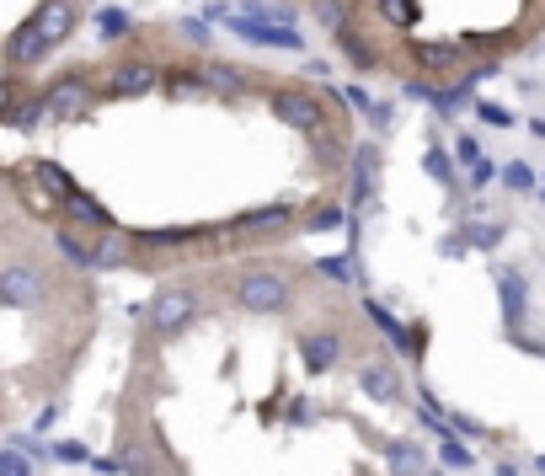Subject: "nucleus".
I'll return each mask as SVG.
<instances>
[{"mask_svg":"<svg viewBox=\"0 0 545 476\" xmlns=\"http://www.w3.org/2000/svg\"><path fill=\"white\" fill-rule=\"evenodd\" d=\"M204 75H209V91H220V97H246V70L241 65H225V59H209L204 65Z\"/></svg>","mask_w":545,"mask_h":476,"instance_id":"obj_15","label":"nucleus"},{"mask_svg":"<svg viewBox=\"0 0 545 476\" xmlns=\"http://www.w3.org/2000/svg\"><path fill=\"white\" fill-rule=\"evenodd\" d=\"M161 86H166V97H177V102H188V97H209V75L204 70H161Z\"/></svg>","mask_w":545,"mask_h":476,"instance_id":"obj_14","label":"nucleus"},{"mask_svg":"<svg viewBox=\"0 0 545 476\" xmlns=\"http://www.w3.org/2000/svg\"><path fill=\"white\" fill-rule=\"evenodd\" d=\"M465 43H423L417 49V65H423V75H449L455 65H465Z\"/></svg>","mask_w":545,"mask_h":476,"instance_id":"obj_12","label":"nucleus"},{"mask_svg":"<svg viewBox=\"0 0 545 476\" xmlns=\"http://www.w3.org/2000/svg\"><path fill=\"white\" fill-rule=\"evenodd\" d=\"M535 471H540V476H545V455H540V460H535Z\"/></svg>","mask_w":545,"mask_h":476,"instance_id":"obj_39","label":"nucleus"},{"mask_svg":"<svg viewBox=\"0 0 545 476\" xmlns=\"http://www.w3.org/2000/svg\"><path fill=\"white\" fill-rule=\"evenodd\" d=\"M358 386H364V396H375V402H396L401 375L391 370V364H364V370H358Z\"/></svg>","mask_w":545,"mask_h":476,"instance_id":"obj_13","label":"nucleus"},{"mask_svg":"<svg viewBox=\"0 0 545 476\" xmlns=\"http://www.w3.org/2000/svg\"><path fill=\"white\" fill-rule=\"evenodd\" d=\"M385 455H391V471L396 476H417V471L428 466L423 444H412V439H391V444H385Z\"/></svg>","mask_w":545,"mask_h":476,"instance_id":"obj_16","label":"nucleus"},{"mask_svg":"<svg viewBox=\"0 0 545 476\" xmlns=\"http://www.w3.org/2000/svg\"><path fill=\"white\" fill-rule=\"evenodd\" d=\"M289 220V204H273V209H252V214H241V225L246 230H262V225H284Z\"/></svg>","mask_w":545,"mask_h":476,"instance_id":"obj_25","label":"nucleus"},{"mask_svg":"<svg viewBox=\"0 0 545 476\" xmlns=\"http://www.w3.org/2000/svg\"><path fill=\"white\" fill-rule=\"evenodd\" d=\"M59 252H65L75 268H97V241L75 236V230H59Z\"/></svg>","mask_w":545,"mask_h":476,"instance_id":"obj_18","label":"nucleus"},{"mask_svg":"<svg viewBox=\"0 0 545 476\" xmlns=\"http://www.w3.org/2000/svg\"><path fill=\"white\" fill-rule=\"evenodd\" d=\"M182 38H188L193 49H209V43H214V33H209V17H188V22H182Z\"/></svg>","mask_w":545,"mask_h":476,"instance_id":"obj_29","label":"nucleus"},{"mask_svg":"<svg viewBox=\"0 0 545 476\" xmlns=\"http://www.w3.org/2000/svg\"><path fill=\"white\" fill-rule=\"evenodd\" d=\"M65 209H70V220H86V225H97V230H113V214H107L91 193H81V188L65 198Z\"/></svg>","mask_w":545,"mask_h":476,"instance_id":"obj_17","label":"nucleus"},{"mask_svg":"<svg viewBox=\"0 0 545 476\" xmlns=\"http://www.w3.org/2000/svg\"><path fill=\"white\" fill-rule=\"evenodd\" d=\"M369 316H375V327H380L385 337H391V343H396L401 353H412V359H423V348H428V332H423V327H401V321H396L391 311H385L380 300H369Z\"/></svg>","mask_w":545,"mask_h":476,"instance_id":"obj_9","label":"nucleus"},{"mask_svg":"<svg viewBox=\"0 0 545 476\" xmlns=\"http://www.w3.org/2000/svg\"><path fill=\"white\" fill-rule=\"evenodd\" d=\"M54 455H59V460H70V466H75V460H91V450H86V444H75V439L54 444Z\"/></svg>","mask_w":545,"mask_h":476,"instance_id":"obj_34","label":"nucleus"},{"mask_svg":"<svg viewBox=\"0 0 545 476\" xmlns=\"http://www.w3.org/2000/svg\"><path fill=\"white\" fill-rule=\"evenodd\" d=\"M118 460H123V471H129V476H155L150 455L139 450V444H123V450H118Z\"/></svg>","mask_w":545,"mask_h":476,"instance_id":"obj_26","label":"nucleus"},{"mask_svg":"<svg viewBox=\"0 0 545 476\" xmlns=\"http://www.w3.org/2000/svg\"><path fill=\"white\" fill-rule=\"evenodd\" d=\"M364 113L375 118V129H391V124H396V107H391V102H369Z\"/></svg>","mask_w":545,"mask_h":476,"instance_id":"obj_31","label":"nucleus"},{"mask_svg":"<svg viewBox=\"0 0 545 476\" xmlns=\"http://www.w3.org/2000/svg\"><path fill=\"white\" fill-rule=\"evenodd\" d=\"M230 27H236V38L257 43V49H289V54L305 49V38L284 22H262V17H246V11H230Z\"/></svg>","mask_w":545,"mask_h":476,"instance_id":"obj_5","label":"nucleus"},{"mask_svg":"<svg viewBox=\"0 0 545 476\" xmlns=\"http://www.w3.org/2000/svg\"><path fill=\"white\" fill-rule=\"evenodd\" d=\"M455 428H460V434H471V439L481 434V423H476V418H465V412H460V418H455Z\"/></svg>","mask_w":545,"mask_h":476,"instance_id":"obj_38","label":"nucleus"},{"mask_svg":"<svg viewBox=\"0 0 545 476\" xmlns=\"http://www.w3.org/2000/svg\"><path fill=\"white\" fill-rule=\"evenodd\" d=\"M268 102H273V118H284V124L300 129V134H321L332 124L348 129V118H332V113H326V102L316 97V91H305V86H273Z\"/></svg>","mask_w":545,"mask_h":476,"instance_id":"obj_1","label":"nucleus"},{"mask_svg":"<svg viewBox=\"0 0 545 476\" xmlns=\"http://www.w3.org/2000/svg\"><path fill=\"white\" fill-rule=\"evenodd\" d=\"M476 113H481V124H487V129H513V124H519V118H513L508 107H497V102H476Z\"/></svg>","mask_w":545,"mask_h":476,"instance_id":"obj_27","label":"nucleus"},{"mask_svg":"<svg viewBox=\"0 0 545 476\" xmlns=\"http://www.w3.org/2000/svg\"><path fill=\"white\" fill-rule=\"evenodd\" d=\"M540 198H545V188H540Z\"/></svg>","mask_w":545,"mask_h":476,"instance_id":"obj_40","label":"nucleus"},{"mask_svg":"<svg viewBox=\"0 0 545 476\" xmlns=\"http://www.w3.org/2000/svg\"><path fill=\"white\" fill-rule=\"evenodd\" d=\"M439 460L449 471H471V450H465L460 439H444V450H439Z\"/></svg>","mask_w":545,"mask_h":476,"instance_id":"obj_28","label":"nucleus"},{"mask_svg":"<svg viewBox=\"0 0 545 476\" xmlns=\"http://www.w3.org/2000/svg\"><path fill=\"white\" fill-rule=\"evenodd\" d=\"M423 166H428V177H433V182H444V188H455V166H449V156H444L439 145H433L428 156H423Z\"/></svg>","mask_w":545,"mask_h":476,"instance_id":"obj_23","label":"nucleus"},{"mask_svg":"<svg viewBox=\"0 0 545 476\" xmlns=\"http://www.w3.org/2000/svg\"><path fill=\"white\" fill-rule=\"evenodd\" d=\"M497 289H503V311H508V321L519 327V321H524V279H519V273H503V284H497Z\"/></svg>","mask_w":545,"mask_h":476,"instance_id":"obj_20","label":"nucleus"},{"mask_svg":"<svg viewBox=\"0 0 545 476\" xmlns=\"http://www.w3.org/2000/svg\"><path fill=\"white\" fill-rule=\"evenodd\" d=\"M342 225V209L332 204V209H321V214H310V230H337Z\"/></svg>","mask_w":545,"mask_h":476,"instance_id":"obj_33","label":"nucleus"},{"mask_svg":"<svg viewBox=\"0 0 545 476\" xmlns=\"http://www.w3.org/2000/svg\"><path fill=\"white\" fill-rule=\"evenodd\" d=\"M300 348H305V364H310V370H332V364L342 359V337L337 332H305L300 337Z\"/></svg>","mask_w":545,"mask_h":476,"instance_id":"obj_11","label":"nucleus"},{"mask_svg":"<svg viewBox=\"0 0 545 476\" xmlns=\"http://www.w3.org/2000/svg\"><path fill=\"white\" fill-rule=\"evenodd\" d=\"M471 241H476V247H497V241H503V225H471L465 236H455V241H449V252L471 247Z\"/></svg>","mask_w":545,"mask_h":476,"instance_id":"obj_21","label":"nucleus"},{"mask_svg":"<svg viewBox=\"0 0 545 476\" xmlns=\"http://www.w3.org/2000/svg\"><path fill=\"white\" fill-rule=\"evenodd\" d=\"M33 22L43 27V38L49 43H65L75 33V22H81V11H75L70 0H43V6L33 11Z\"/></svg>","mask_w":545,"mask_h":476,"instance_id":"obj_10","label":"nucleus"},{"mask_svg":"<svg viewBox=\"0 0 545 476\" xmlns=\"http://www.w3.org/2000/svg\"><path fill=\"white\" fill-rule=\"evenodd\" d=\"M43 102H49V118H59V124H75V118H86V113H91V81H86V70L59 75V81L43 91Z\"/></svg>","mask_w":545,"mask_h":476,"instance_id":"obj_4","label":"nucleus"},{"mask_svg":"<svg viewBox=\"0 0 545 476\" xmlns=\"http://www.w3.org/2000/svg\"><path fill=\"white\" fill-rule=\"evenodd\" d=\"M492 172H497V166H492L487 156H481V161L471 166V182H476V188H487V182H492Z\"/></svg>","mask_w":545,"mask_h":476,"instance_id":"obj_35","label":"nucleus"},{"mask_svg":"<svg viewBox=\"0 0 545 476\" xmlns=\"http://www.w3.org/2000/svg\"><path fill=\"white\" fill-rule=\"evenodd\" d=\"M43 289H49V279H43L38 268H27V263L0 273V305H11V311H33V305L43 300Z\"/></svg>","mask_w":545,"mask_h":476,"instance_id":"obj_6","label":"nucleus"},{"mask_svg":"<svg viewBox=\"0 0 545 476\" xmlns=\"http://www.w3.org/2000/svg\"><path fill=\"white\" fill-rule=\"evenodd\" d=\"M455 156H460L465 166H476V161H481V145L471 140V134H460V140H455Z\"/></svg>","mask_w":545,"mask_h":476,"instance_id":"obj_32","label":"nucleus"},{"mask_svg":"<svg viewBox=\"0 0 545 476\" xmlns=\"http://www.w3.org/2000/svg\"><path fill=\"white\" fill-rule=\"evenodd\" d=\"M97 33H102L107 43H118V38L134 33V17H129V11H113V6H107V11H97Z\"/></svg>","mask_w":545,"mask_h":476,"instance_id":"obj_19","label":"nucleus"},{"mask_svg":"<svg viewBox=\"0 0 545 476\" xmlns=\"http://www.w3.org/2000/svg\"><path fill=\"white\" fill-rule=\"evenodd\" d=\"M289 295H294V279L284 268H252L241 279V305H246V311H257V316L262 311H284Z\"/></svg>","mask_w":545,"mask_h":476,"instance_id":"obj_3","label":"nucleus"},{"mask_svg":"<svg viewBox=\"0 0 545 476\" xmlns=\"http://www.w3.org/2000/svg\"><path fill=\"white\" fill-rule=\"evenodd\" d=\"M38 182H43V188H54L59 198H70V193H75V182H70L65 172H59L54 161H38Z\"/></svg>","mask_w":545,"mask_h":476,"instance_id":"obj_24","label":"nucleus"},{"mask_svg":"<svg viewBox=\"0 0 545 476\" xmlns=\"http://www.w3.org/2000/svg\"><path fill=\"white\" fill-rule=\"evenodd\" d=\"M49 49H54V43L43 38V27H38L33 17H27L17 33L6 38V59H11V70H33V65H43V59H49Z\"/></svg>","mask_w":545,"mask_h":476,"instance_id":"obj_7","label":"nucleus"},{"mask_svg":"<svg viewBox=\"0 0 545 476\" xmlns=\"http://www.w3.org/2000/svg\"><path fill=\"white\" fill-rule=\"evenodd\" d=\"M193 316H198V295H193L188 284H166V289H155V300H150V332L177 337Z\"/></svg>","mask_w":545,"mask_h":476,"instance_id":"obj_2","label":"nucleus"},{"mask_svg":"<svg viewBox=\"0 0 545 476\" xmlns=\"http://www.w3.org/2000/svg\"><path fill=\"white\" fill-rule=\"evenodd\" d=\"M11 471H17V476H27V466H22L17 455H0V476H11Z\"/></svg>","mask_w":545,"mask_h":476,"instance_id":"obj_37","label":"nucleus"},{"mask_svg":"<svg viewBox=\"0 0 545 476\" xmlns=\"http://www.w3.org/2000/svg\"><path fill=\"white\" fill-rule=\"evenodd\" d=\"M129 263V241L123 236H102L97 241V268H123Z\"/></svg>","mask_w":545,"mask_h":476,"instance_id":"obj_22","label":"nucleus"},{"mask_svg":"<svg viewBox=\"0 0 545 476\" xmlns=\"http://www.w3.org/2000/svg\"><path fill=\"white\" fill-rule=\"evenodd\" d=\"M155 86H161V70H155L150 59H129V65H118L107 75V97H145Z\"/></svg>","mask_w":545,"mask_h":476,"instance_id":"obj_8","label":"nucleus"},{"mask_svg":"<svg viewBox=\"0 0 545 476\" xmlns=\"http://www.w3.org/2000/svg\"><path fill=\"white\" fill-rule=\"evenodd\" d=\"M321 273H332V279H353V268L342 263V257H326V263H321Z\"/></svg>","mask_w":545,"mask_h":476,"instance_id":"obj_36","label":"nucleus"},{"mask_svg":"<svg viewBox=\"0 0 545 476\" xmlns=\"http://www.w3.org/2000/svg\"><path fill=\"white\" fill-rule=\"evenodd\" d=\"M503 182H508L513 193H529V188H535V172H529L524 161H508V172H503Z\"/></svg>","mask_w":545,"mask_h":476,"instance_id":"obj_30","label":"nucleus"}]
</instances>
